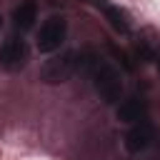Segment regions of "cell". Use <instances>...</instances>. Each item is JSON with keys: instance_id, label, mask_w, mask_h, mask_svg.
<instances>
[{"instance_id": "obj_2", "label": "cell", "mask_w": 160, "mask_h": 160, "mask_svg": "<svg viewBox=\"0 0 160 160\" xmlns=\"http://www.w3.org/2000/svg\"><path fill=\"white\" fill-rule=\"evenodd\" d=\"M78 62H80V55L78 52H65L60 58L48 60L40 75H42L45 82H65L72 72H78Z\"/></svg>"}, {"instance_id": "obj_3", "label": "cell", "mask_w": 160, "mask_h": 160, "mask_svg": "<svg viewBox=\"0 0 160 160\" xmlns=\"http://www.w3.org/2000/svg\"><path fill=\"white\" fill-rule=\"evenodd\" d=\"M65 32H68V25L62 18L52 15L48 18L42 25H40V32H38V50L40 52H52L60 48V42L65 40Z\"/></svg>"}, {"instance_id": "obj_6", "label": "cell", "mask_w": 160, "mask_h": 160, "mask_svg": "<svg viewBox=\"0 0 160 160\" xmlns=\"http://www.w3.org/2000/svg\"><path fill=\"white\" fill-rule=\"evenodd\" d=\"M142 118H145V102L138 100V98H130L118 108V120L120 122H132L135 125V122H142Z\"/></svg>"}, {"instance_id": "obj_10", "label": "cell", "mask_w": 160, "mask_h": 160, "mask_svg": "<svg viewBox=\"0 0 160 160\" xmlns=\"http://www.w3.org/2000/svg\"><path fill=\"white\" fill-rule=\"evenodd\" d=\"M0 22H2V18H0Z\"/></svg>"}, {"instance_id": "obj_9", "label": "cell", "mask_w": 160, "mask_h": 160, "mask_svg": "<svg viewBox=\"0 0 160 160\" xmlns=\"http://www.w3.org/2000/svg\"><path fill=\"white\" fill-rule=\"evenodd\" d=\"M158 68H160V55H158Z\"/></svg>"}, {"instance_id": "obj_1", "label": "cell", "mask_w": 160, "mask_h": 160, "mask_svg": "<svg viewBox=\"0 0 160 160\" xmlns=\"http://www.w3.org/2000/svg\"><path fill=\"white\" fill-rule=\"evenodd\" d=\"M92 82H95L98 95L105 102H118L120 100V95H122V78H120V72L112 65H108V62L98 65L95 72H92Z\"/></svg>"}, {"instance_id": "obj_5", "label": "cell", "mask_w": 160, "mask_h": 160, "mask_svg": "<svg viewBox=\"0 0 160 160\" xmlns=\"http://www.w3.org/2000/svg\"><path fill=\"white\" fill-rule=\"evenodd\" d=\"M152 142V128L142 120V122H135L130 130H128V135H125V150L128 152H140V150H145L148 145Z\"/></svg>"}, {"instance_id": "obj_8", "label": "cell", "mask_w": 160, "mask_h": 160, "mask_svg": "<svg viewBox=\"0 0 160 160\" xmlns=\"http://www.w3.org/2000/svg\"><path fill=\"white\" fill-rule=\"evenodd\" d=\"M105 15L110 18V22H112V28H115V30H120V32H128V30H130L128 15H125L120 8H105Z\"/></svg>"}, {"instance_id": "obj_4", "label": "cell", "mask_w": 160, "mask_h": 160, "mask_svg": "<svg viewBox=\"0 0 160 160\" xmlns=\"http://www.w3.org/2000/svg\"><path fill=\"white\" fill-rule=\"evenodd\" d=\"M25 60H28V45H25V40L8 38L2 42V48H0V68L18 70V68L25 65Z\"/></svg>"}, {"instance_id": "obj_7", "label": "cell", "mask_w": 160, "mask_h": 160, "mask_svg": "<svg viewBox=\"0 0 160 160\" xmlns=\"http://www.w3.org/2000/svg\"><path fill=\"white\" fill-rule=\"evenodd\" d=\"M35 20H38V5H35L32 0L20 2V5L15 8V12H12V22H15V28H20V30L32 28Z\"/></svg>"}]
</instances>
